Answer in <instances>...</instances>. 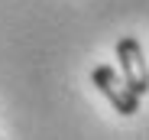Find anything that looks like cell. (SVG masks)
<instances>
[{
    "instance_id": "6da1fadb",
    "label": "cell",
    "mask_w": 149,
    "mask_h": 140,
    "mask_svg": "<svg viewBox=\"0 0 149 140\" xmlns=\"http://www.w3.org/2000/svg\"><path fill=\"white\" fill-rule=\"evenodd\" d=\"M91 82H94V88L113 104V111H120L123 117H133V114L139 111V95L123 82V75L117 72L113 65H97L94 72H91Z\"/></svg>"
},
{
    "instance_id": "7a4b0ae2",
    "label": "cell",
    "mask_w": 149,
    "mask_h": 140,
    "mask_svg": "<svg viewBox=\"0 0 149 140\" xmlns=\"http://www.w3.org/2000/svg\"><path fill=\"white\" fill-rule=\"evenodd\" d=\"M117 62H120V75L136 95H149V65H146V56H143V46L139 39L133 36H123L117 42Z\"/></svg>"
}]
</instances>
